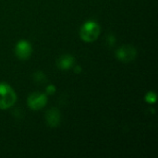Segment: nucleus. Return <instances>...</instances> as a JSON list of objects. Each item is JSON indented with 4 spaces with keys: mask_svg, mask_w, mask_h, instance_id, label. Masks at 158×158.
<instances>
[{
    "mask_svg": "<svg viewBox=\"0 0 158 158\" xmlns=\"http://www.w3.org/2000/svg\"><path fill=\"white\" fill-rule=\"evenodd\" d=\"M101 33L100 25L94 20L85 21L80 30V37L85 43H93L97 40Z\"/></svg>",
    "mask_w": 158,
    "mask_h": 158,
    "instance_id": "nucleus-1",
    "label": "nucleus"
},
{
    "mask_svg": "<svg viewBox=\"0 0 158 158\" xmlns=\"http://www.w3.org/2000/svg\"><path fill=\"white\" fill-rule=\"evenodd\" d=\"M156 94L154 91H149L144 95V101L149 105H154L156 102Z\"/></svg>",
    "mask_w": 158,
    "mask_h": 158,
    "instance_id": "nucleus-8",
    "label": "nucleus"
},
{
    "mask_svg": "<svg viewBox=\"0 0 158 158\" xmlns=\"http://www.w3.org/2000/svg\"><path fill=\"white\" fill-rule=\"evenodd\" d=\"M73 71L75 72V73H77V74H80L81 71H82V68L80 66V65H77V66H73Z\"/></svg>",
    "mask_w": 158,
    "mask_h": 158,
    "instance_id": "nucleus-12",
    "label": "nucleus"
},
{
    "mask_svg": "<svg viewBox=\"0 0 158 158\" xmlns=\"http://www.w3.org/2000/svg\"><path fill=\"white\" fill-rule=\"evenodd\" d=\"M74 64H75V58L72 55L69 54H65L60 56L56 61V66L58 67V69L64 71L72 69Z\"/></svg>",
    "mask_w": 158,
    "mask_h": 158,
    "instance_id": "nucleus-7",
    "label": "nucleus"
},
{
    "mask_svg": "<svg viewBox=\"0 0 158 158\" xmlns=\"http://www.w3.org/2000/svg\"><path fill=\"white\" fill-rule=\"evenodd\" d=\"M33 49L30 42L19 40L15 45V55L20 60H27L32 55Z\"/></svg>",
    "mask_w": 158,
    "mask_h": 158,
    "instance_id": "nucleus-5",
    "label": "nucleus"
},
{
    "mask_svg": "<svg viewBox=\"0 0 158 158\" xmlns=\"http://www.w3.org/2000/svg\"><path fill=\"white\" fill-rule=\"evenodd\" d=\"M45 121L46 124L51 128H56L61 122V113L56 107L50 108L45 113Z\"/></svg>",
    "mask_w": 158,
    "mask_h": 158,
    "instance_id": "nucleus-6",
    "label": "nucleus"
},
{
    "mask_svg": "<svg viewBox=\"0 0 158 158\" xmlns=\"http://www.w3.org/2000/svg\"><path fill=\"white\" fill-rule=\"evenodd\" d=\"M47 102H48L47 94L39 92L31 93L27 98V105L29 108L33 111H38L40 109H43L47 105Z\"/></svg>",
    "mask_w": 158,
    "mask_h": 158,
    "instance_id": "nucleus-3",
    "label": "nucleus"
},
{
    "mask_svg": "<svg viewBox=\"0 0 158 158\" xmlns=\"http://www.w3.org/2000/svg\"><path fill=\"white\" fill-rule=\"evenodd\" d=\"M56 92V87L54 84H48L45 87V94L48 95H52Z\"/></svg>",
    "mask_w": 158,
    "mask_h": 158,
    "instance_id": "nucleus-10",
    "label": "nucleus"
},
{
    "mask_svg": "<svg viewBox=\"0 0 158 158\" xmlns=\"http://www.w3.org/2000/svg\"><path fill=\"white\" fill-rule=\"evenodd\" d=\"M17 94L14 89L6 82H0V109L6 110L15 105Z\"/></svg>",
    "mask_w": 158,
    "mask_h": 158,
    "instance_id": "nucleus-2",
    "label": "nucleus"
},
{
    "mask_svg": "<svg viewBox=\"0 0 158 158\" xmlns=\"http://www.w3.org/2000/svg\"><path fill=\"white\" fill-rule=\"evenodd\" d=\"M116 57L123 63H130L137 57V49L131 44H124L117 49Z\"/></svg>",
    "mask_w": 158,
    "mask_h": 158,
    "instance_id": "nucleus-4",
    "label": "nucleus"
},
{
    "mask_svg": "<svg viewBox=\"0 0 158 158\" xmlns=\"http://www.w3.org/2000/svg\"><path fill=\"white\" fill-rule=\"evenodd\" d=\"M33 80L37 83H44L47 81V78H46V75L43 71L38 70L33 74Z\"/></svg>",
    "mask_w": 158,
    "mask_h": 158,
    "instance_id": "nucleus-9",
    "label": "nucleus"
},
{
    "mask_svg": "<svg viewBox=\"0 0 158 158\" xmlns=\"http://www.w3.org/2000/svg\"><path fill=\"white\" fill-rule=\"evenodd\" d=\"M107 43H108V44L110 46L115 45V44H116V37L113 34H109L107 36Z\"/></svg>",
    "mask_w": 158,
    "mask_h": 158,
    "instance_id": "nucleus-11",
    "label": "nucleus"
}]
</instances>
